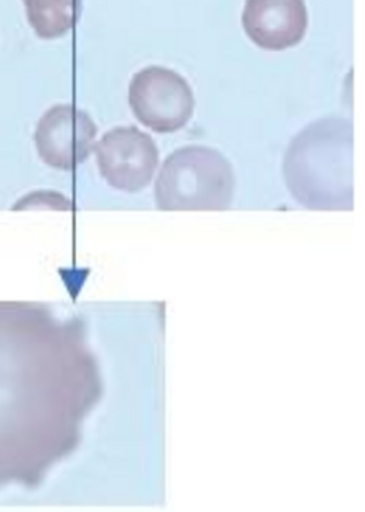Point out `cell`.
<instances>
[{
	"mask_svg": "<svg viewBox=\"0 0 365 512\" xmlns=\"http://www.w3.org/2000/svg\"><path fill=\"white\" fill-rule=\"evenodd\" d=\"M352 148L353 129L347 120L322 119L303 129L284 158V176L294 198L310 209H351Z\"/></svg>",
	"mask_w": 365,
	"mask_h": 512,
	"instance_id": "6da1fadb",
	"label": "cell"
},
{
	"mask_svg": "<svg viewBox=\"0 0 365 512\" xmlns=\"http://www.w3.org/2000/svg\"><path fill=\"white\" fill-rule=\"evenodd\" d=\"M234 174L217 150L200 145L169 155L155 183L157 207L167 211L224 210L232 201Z\"/></svg>",
	"mask_w": 365,
	"mask_h": 512,
	"instance_id": "7a4b0ae2",
	"label": "cell"
},
{
	"mask_svg": "<svg viewBox=\"0 0 365 512\" xmlns=\"http://www.w3.org/2000/svg\"><path fill=\"white\" fill-rule=\"evenodd\" d=\"M21 307L0 303V483L19 476L23 468V433L19 424V368L14 358L20 344Z\"/></svg>",
	"mask_w": 365,
	"mask_h": 512,
	"instance_id": "3957f363",
	"label": "cell"
},
{
	"mask_svg": "<svg viewBox=\"0 0 365 512\" xmlns=\"http://www.w3.org/2000/svg\"><path fill=\"white\" fill-rule=\"evenodd\" d=\"M128 100L135 117L158 133H170L184 127L195 104L192 89L180 74L155 65L134 74Z\"/></svg>",
	"mask_w": 365,
	"mask_h": 512,
	"instance_id": "277c9868",
	"label": "cell"
},
{
	"mask_svg": "<svg viewBox=\"0 0 365 512\" xmlns=\"http://www.w3.org/2000/svg\"><path fill=\"white\" fill-rule=\"evenodd\" d=\"M94 148L100 173L113 188L136 192L151 182L158 165V149L152 138L138 128H113Z\"/></svg>",
	"mask_w": 365,
	"mask_h": 512,
	"instance_id": "5b68a950",
	"label": "cell"
},
{
	"mask_svg": "<svg viewBox=\"0 0 365 512\" xmlns=\"http://www.w3.org/2000/svg\"><path fill=\"white\" fill-rule=\"evenodd\" d=\"M96 126L82 110L55 105L40 118L35 144L40 158L49 166L70 170L83 162L95 147Z\"/></svg>",
	"mask_w": 365,
	"mask_h": 512,
	"instance_id": "8992f818",
	"label": "cell"
},
{
	"mask_svg": "<svg viewBox=\"0 0 365 512\" xmlns=\"http://www.w3.org/2000/svg\"><path fill=\"white\" fill-rule=\"evenodd\" d=\"M241 21L253 43L280 51L303 39L308 13L304 0H246Z\"/></svg>",
	"mask_w": 365,
	"mask_h": 512,
	"instance_id": "52a82bcc",
	"label": "cell"
},
{
	"mask_svg": "<svg viewBox=\"0 0 365 512\" xmlns=\"http://www.w3.org/2000/svg\"><path fill=\"white\" fill-rule=\"evenodd\" d=\"M29 24L43 39L65 35L74 24L75 0H23Z\"/></svg>",
	"mask_w": 365,
	"mask_h": 512,
	"instance_id": "ba28073f",
	"label": "cell"
}]
</instances>
